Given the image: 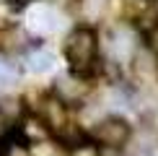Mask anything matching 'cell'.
I'll use <instances>...</instances> for the list:
<instances>
[{"label": "cell", "instance_id": "ba28073f", "mask_svg": "<svg viewBox=\"0 0 158 156\" xmlns=\"http://www.w3.org/2000/svg\"><path fill=\"white\" fill-rule=\"evenodd\" d=\"M52 65H55V55L47 47L29 50V55H26V68L31 73H47V70H52Z\"/></svg>", "mask_w": 158, "mask_h": 156}, {"label": "cell", "instance_id": "4fadbf2b", "mask_svg": "<svg viewBox=\"0 0 158 156\" xmlns=\"http://www.w3.org/2000/svg\"><path fill=\"white\" fill-rule=\"evenodd\" d=\"M145 42H148V50L156 55V60H158V24L150 26V31H148V37H145Z\"/></svg>", "mask_w": 158, "mask_h": 156}, {"label": "cell", "instance_id": "9c48e42d", "mask_svg": "<svg viewBox=\"0 0 158 156\" xmlns=\"http://www.w3.org/2000/svg\"><path fill=\"white\" fill-rule=\"evenodd\" d=\"M0 156H31V148L21 135H8L0 143Z\"/></svg>", "mask_w": 158, "mask_h": 156}, {"label": "cell", "instance_id": "7c38bea8", "mask_svg": "<svg viewBox=\"0 0 158 156\" xmlns=\"http://www.w3.org/2000/svg\"><path fill=\"white\" fill-rule=\"evenodd\" d=\"M23 42H26V34H23L21 29H8V34H5V47H10V50H21Z\"/></svg>", "mask_w": 158, "mask_h": 156}, {"label": "cell", "instance_id": "5b68a950", "mask_svg": "<svg viewBox=\"0 0 158 156\" xmlns=\"http://www.w3.org/2000/svg\"><path fill=\"white\" fill-rule=\"evenodd\" d=\"M109 47H111V55L114 60H130L135 55V31L127 29V26H119L109 34Z\"/></svg>", "mask_w": 158, "mask_h": 156}, {"label": "cell", "instance_id": "30bf717a", "mask_svg": "<svg viewBox=\"0 0 158 156\" xmlns=\"http://www.w3.org/2000/svg\"><path fill=\"white\" fill-rule=\"evenodd\" d=\"M106 8H109V0H83V16L91 21H98L106 13Z\"/></svg>", "mask_w": 158, "mask_h": 156}, {"label": "cell", "instance_id": "5bb4252c", "mask_svg": "<svg viewBox=\"0 0 158 156\" xmlns=\"http://www.w3.org/2000/svg\"><path fill=\"white\" fill-rule=\"evenodd\" d=\"M70 156H101L96 151V146H88V143H81V146H75L73 151H70Z\"/></svg>", "mask_w": 158, "mask_h": 156}, {"label": "cell", "instance_id": "52a82bcc", "mask_svg": "<svg viewBox=\"0 0 158 156\" xmlns=\"http://www.w3.org/2000/svg\"><path fill=\"white\" fill-rule=\"evenodd\" d=\"M18 135H21L26 143H42V141H47L49 128H47V122H44L42 117H26V120L21 122Z\"/></svg>", "mask_w": 158, "mask_h": 156}, {"label": "cell", "instance_id": "ac0fdd59", "mask_svg": "<svg viewBox=\"0 0 158 156\" xmlns=\"http://www.w3.org/2000/svg\"><path fill=\"white\" fill-rule=\"evenodd\" d=\"M57 3H68V0H57Z\"/></svg>", "mask_w": 158, "mask_h": 156}, {"label": "cell", "instance_id": "3957f363", "mask_svg": "<svg viewBox=\"0 0 158 156\" xmlns=\"http://www.w3.org/2000/svg\"><path fill=\"white\" fill-rule=\"evenodd\" d=\"M29 29L39 37H47V34H55L60 29V16H57L55 8L49 5H36V8L29 11Z\"/></svg>", "mask_w": 158, "mask_h": 156}, {"label": "cell", "instance_id": "7a4b0ae2", "mask_svg": "<svg viewBox=\"0 0 158 156\" xmlns=\"http://www.w3.org/2000/svg\"><path fill=\"white\" fill-rule=\"evenodd\" d=\"M130 135H132V128H130L127 120H122V117H106V120H101L96 125V130H94L96 143L109 146V148L124 146V143L130 141Z\"/></svg>", "mask_w": 158, "mask_h": 156}, {"label": "cell", "instance_id": "9a60e30c", "mask_svg": "<svg viewBox=\"0 0 158 156\" xmlns=\"http://www.w3.org/2000/svg\"><path fill=\"white\" fill-rule=\"evenodd\" d=\"M31 156H57V148L55 146H47V143H36V148L31 151Z\"/></svg>", "mask_w": 158, "mask_h": 156}, {"label": "cell", "instance_id": "e0dca14e", "mask_svg": "<svg viewBox=\"0 0 158 156\" xmlns=\"http://www.w3.org/2000/svg\"><path fill=\"white\" fill-rule=\"evenodd\" d=\"M10 3H13V5H18V8H23V5H31L34 0H10Z\"/></svg>", "mask_w": 158, "mask_h": 156}, {"label": "cell", "instance_id": "277c9868", "mask_svg": "<svg viewBox=\"0 0 158 156\" xmlns=\"http://www.w3.org/2000/svg\"><path fill=\"white\" fill-rule=\"evenodd\" d=\"M39 117L47 122L49 130H62L68 125V109H65V102L60 96H49V99L42 102V109H39Z\"/></svg>", "mask_w": 158, "mask_h": 156}, {"label": "cell", "instance_id": "2e32d148", "mask_svg": "<svg viewBox=\"0 0 158 156\" xmlns=\"http://www.w3.org/2000/svg\"><path fill=\"white\" fill-rule=\"evenodd\" d=\"M150 3H153V0H130V5H137L140 11H143V8H148Z\"/></svg>", "mask_w": 158, "mask_h": 156}, {"label": "cell", "instance_id": "6da1fadb", "mask_svg": "<svg viewBox=\"0 0 158 156\" xmlns=\"http://www.w3.org/2000/svg\"><path fill=\"white\" fill-rule=\"evenodd\" d=\"M96 55H98V37L91 26H78L70 31L68 42H65V57L75 76H88L96 65Z\"/></svg>", "mask_w": 158, "mask_h": 156}, {"label": "cell", "instance_id": "8992f818", "mask_svg": "<svg viewBox=\"0 0 158 156\" xmlns=\"http://www.w3.org/2000/svg\"><path fill=\"white\" fill-rule=\"evenodd\" d=\"M88 86L81 81L78 76H60L55 83V96H60L65 104H73V102H81L85 96Z\"/></svg>", "mask_w": 158, "mask_h": 156}, {"label": "cell", "instance_id": "8fae6325", "mask_svg": "<svg viewBox=\"0 0 158 156\" xmlns=\"http://www.w3.org/2000/svg\"><path fill=\"white\" fill-rule=\"evenodd\" d=\"M18 78V70H16V65H13L8 57H3L0 55V86H10L13 81Z\"/></svg>", "mask_w": 158, "mask_h": 156}]
</instances>
